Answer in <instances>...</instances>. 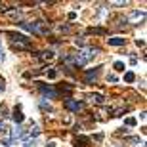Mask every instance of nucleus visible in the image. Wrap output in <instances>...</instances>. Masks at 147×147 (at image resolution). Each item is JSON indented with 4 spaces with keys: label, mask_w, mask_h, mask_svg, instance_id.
Masks as SVG:
<instances>
[{
    "label": "nucleus",
    "mask_w": 147,
    "mask_h": 147,
    "mask_svg": "<svg viewBox=\"0 0 147 147\" xmlns=\"http://www.w3.org/2000/svg\"><path fill=\"white\" fill-rule=\"evenodd\" d=\"M19 27H23L25 31H31L33 34H38V36H46L50 33L48 23H44V21H33V23L19 21Z\"/></svg>",
    "instance_id": "nucleus-1"
},
{
    "label": "nucleus",
    "mask_w": 147,
    "mask_h": 147,
    "mask_svg": "<svg viewBox=\"0 0 147 147\" xmlns=\"http://www.w3.org/2000/svg\"><path fill=\"white\" fill-rule=\"evenodd\" d=\"M99 54V48H94V46H90V48H86V50H82L80 54H76L75 55V67H84L88 63V61L92 59L94 55H98Z\"/></svg>",
    "instance_id": "nucleus-2"
},
{
    "label": "nucleus",
    "mask_w": 147,
    "mask_h": 147,
    "mask_svg": "<svg viewBox=\"0 0 147 147\" xmlns=\"http://www.w3.org/2000/svg\"><path fill=\"white\" fill-rule=\"evenodd\" d=\"M38 90H40V94H42L44 98H50V99H54V98H57V96H59V94H57V90H55L52 84L38 82Z\"/></svg>",
    "instance_id": "nucleus-3"
},
{
    "label": "nucleus",
    "mask_w": 147,
    "mask_h": 147,
    "mask_svg": "<svg viewBox=\"0 0 147 147\" xmlns=\"http://www.w3.org/2000/svg\"><path fill=\"white\" fill-rule=\"evenodd\" d=\"M63 107H65L67 111H73V113H78V111L84 107V103L82 101H76V99H71V98H67L65 101H63Z\"/></svg>",
    "instance_id": "nucleus-4"
},
{
    "label": "nucleus",
    "mask_w": 147,
    "mask_h": 147,
    "mask_svg": "<svg viewBox=\"0 0 147 147\" xmlns=\"http://www.w3.org/2000/svg\"><path fill=\"white\" fill-rule=\"evenodd\" d=\"M99 71H101V67H94V69L86 71V75H84V80H86L88 84H92V82H96V78H98Z\"/></svg>",
    "instance_id": "nucleus-5"
},
{
    "label": "nucleus",
    "mask_w": 147,
    "mask_h": 147,
    "mask_svg": "<svg viewBox=\"0 0 147 147\" xmlns=\"http://www.w3.org/2000/svg\"><path fill=\"white\" fill-rule=\"evenodd\" d=\"M52 57H54V52H52V50H42V52H38V54H36L38 61H50Z\"/></svg>",
    "instance_id": "nucleus-6"
},
{
    "label": "nucleus",
    "mask_w": 147,
    "mask_h": 147,
    "mask_svg": "<svg viewBox=\"0 0 147 147\" xmlns=\"http://www.w3.org/2000/svg\"><path fill=\"white\" fill-rule=\"evenodd\" d=\"M11 117H13V120L17 122V126H19V124L23 122V120H25V115H23V111H21V107H19V105H17L16 109H13V113H11Z\"/></svg>",
    "instance_id": "nucleus-7"
},
{
    "label": "nucleus",
    "mask_w": 147,
    "mask_h": 147,
    "mask_svg": "<svg viewBox=\"0 0 147 147\" xmlns=\"http://www.w3.org/2000/svg\"><path fill=\"white\" fill-rule=\"evenodd\" d=\"M107 44H109V46H124L126 38H122V36H109L107 38Z\"/></svg>",
    "instance_id": "nucleus-8"
},
{
    "label": "nucleus",
    "mask_w": 147,
    "mask_h": 147,
    "mask_svg": "<svg viewBox=\"0 0 147 147\" xmlns=\"http://www.w3.org/2000/svg\"><path fill=\"white\" fill-rule=\"evenodd\" d=\"M88 99H90L92 103H96V105H103L105 103V98L101 96V94H88Z\"/></svg>",
    "instance_id": "nucleus-9"
},
{
    "label": "nucleus",
    "mask_w": 147,
    "mask_h": 147,
    "mask_svg": "<svg viewBox=\"0 0 147 147\" xmlns=\"http://www.w3.org/2000/svg\"><path fill=\"white\" fill-rule=\"evenodd\" d=\"M75 145L76 147H88L90 145V138L88 136H76L75 138Z\"/></svg>",
    "instance_id": "nucleus-10"
},
{
    "label": "nucleus",
    "mask_w": 147,
    "mask_h": 147,
    "mask_svg": "<svg viewBox=\"0 0 147 147\" xmlns=\"http://www.w3.org/2000/svg\"><path fill=\"white\" fill-rule=\"evenodd\" d=\"M124 143H128V145H132V147H143V142L140 140V138H136V136L126 138V140H124Z\"/></svg>",
    "instance_id": "nucleus-11"
},
{
    "label": "nucleus",
    "mask_w": 147,
    "mask_h": 147,
    "mask_svg": "<svg viewBox=\"0 0 147 147\" xmlns=\"http://www.w3.org/2000/svg\"><path fill=\"white\" fill-rule=\"evenodd\" d=\"M88 33H90V34H107V31H105L103 27H90V29H88Z\"/></svg>",
    "instance_id": "nucleus-12"
},
{
    "label": "nucleus",
    "mask_w": 147,
    "mask_h": 147,
    "mask_svg": "<svg viewBox=\"0 0 147 147\" xmlns=\"http://www.w3.org/2000/svg\"><path fill=\"white\" fill-rule=\"evenodd\" d=\"M4 13L8 17H13V19H19V17H21V11H19V10H6Z\"/></svg>",
    "instance_id": "nucleus-13"
},
{
    "label": "nucleus",
    "mask_w": 147,
    "mask_h": 147,
    "mask_svg": "<svg viewBox=\"0 0 147 147\" xmlns=\"http://www.w3.org/2000/svg\"><path fill=\"white\" fill-rule=\"evenodd\" d=\"M38 134H40V128H38V126L34 124V126H31V130L27 132V138H36Z\"/></svg>",
    "instance_id": "nucleus-14"
},
{
    "label": "nucleus",
    "mask_w": 147,
    "mask_h": 147,
    "mask_svg": "<svg viewBox=\"0 0 147 147\" xmlns=\"http://www.w3.org/2000/svg\"><path fill=\"white\" fill-rule=\"evenodd\" d=\"M136 80V75L132 71H128V73H124V82H128V84H132V82Z\"/></svg>",
    "instance_id": "nucleus-15"
},
{
    "label": "nucleus",
    "mask_w": 147,
    "mask_h": 147,
    "mask_svg": "<svg viewBox=\"0 0 147 147\" xmlns=\"http://www.w3.org/2000/svg\"><path fill=\"white\" fill-rule=\"evenodd\" d=\"M73 90H75V86H61L59 92H61V94H65V96H71ZM59 92H57V94H59Z\"/></svg>",
    "instance_id": "nucleus-16"
},
{
    "label": "nucleus",
    "mask_w": 147,
    "mask_h": 147,
    "mask_svg": "<svg viewBox=\"0 0 147 147\" xmlns=\"http://www.w3.org/2000/svg\"><path fill=\"white\" fill-rule=\"evenodd\" d=\"M8 132H10V128L4 124V120H0V136H6Z\"/></svg>",
    "instance_id": "nucleus-17"
},
{
    "label": "nucleus",
    "mask_w": 147,
    "mask_h": 147,
    "mask_svg": "<svg viewBox=\"0 0 147 147\" xmlns=\"http://www.w3.org/2000/svg\"><path fill=\"white\" fill-rule=\"evenodd\" d=\"M115 71H124L126 67H124V63H122V61H115Z\"/></svg>",
    "instance_id": "nucleus-18"
},
{
    "label": "nucleus",
    "mask_w": 147,
    "mask_h": 147,
    "mask_svg": "<svg viewBox=\"0 0 147 147\" xmlns=\"http://www.w3.org/2000/svg\"><path fill=\"white\" fill-rule=\"evenodd\" d=\"M46 75H48V78H55V76H57V71H55V69H46Z\"/></svg>",
    "instance_id": "nucleus-19"
},
{
    "label": "nucleus",
    "mask_w": 147,
    "mask_h": 147,
    "mask_svg": "<svg viewBox=\"0 0 147 147\" xmlns=\"http://www.w3.org/2000/svg\"><path fill=\"white\" fill-rule=\"evenodd\" d=\"M143 16H145V11H132L130 19H140V17H143Z\"/></svg>",
    "instance_id": "nucleus-20"
},
{
    "label": "nucleus",
    "mask_w": 147,
    "mask_h": 147,
    "mask_svg": "<svg viewBox=\"0 0 147 147\" xmlns=\"http://www.w3.org/2000/svg\"><path fill=\"white\" fill-rule=\"evenodd\" d=\"M40 109L42 111H52V107H50V103H46V101L42 99V101H40Z\"/></svg>",
    "instance_id": "nucleus-21"
},
{
    "label": "nucleus",
    "mask_w": 147,
    "mask_h": 147,
    "mask_svg": "<svg viewBox=\"0 0 147 147\" xmlns=\"http://www.w3.org/2000/svg\"><path fill=\"white\" fill-rule=\"evenodd\" d=\"M61 33H71V25H59Z\"/></svg>",
    "instance_id": "nucleus-22"
},
{
    "label": "nucleus",
    "mask_w": 147,
    "mask_h": 147,
    "mask_svg": "<svg viewBox=\"0 0 147 147\" xmlns=\"http://www.w3.org/2000/svg\"><path fill=\"white\" fill-rule=\"evenodd\" d=\"M75 44H76V46H84V44H86V38H75Z\"/></svg>",
    "instance_id": "nucleus-23"
},
{
    "label": "nucleus",
    "mask_w": 147,
    "mask_h": 147,
    "mask_svg": "<svg viewBox=\"0 0 147 147\" xmlns=\"http://www.w3.org/2000/svg\"><path fill=\"white\" fill-rule=\"evenodd\" d=\"M126 126H136V119L134 117H128L126 119Z\"/></svg>",
    "instance_id": "nucleus-24"
},
{
    "label": "nucleus",
    "mask_w": 147,
    "mask_h": 147,
    "mask_svg": "<svg viewBox=\"0 0 147 147\" xmlns=\"http://www.w3.org/2000/svg\"><path fill=\"white\" fill-rule=\"evenodd\" d=\"M4 48H2V42H0V63H2V61H4Z\"/></svg>",
    "instance_id": "nucleus-25"
},
{
    "label": "nucleus",
    "mask_w": 147,
    "mask_h": 147,
    "mask_svg": "<svg viewBox=\"0 0 147 147\" xmlns=\"http://www.w3.org/2000/svg\"><path fill=\"white\" fill-rule=\"evenodd\" d=\"M4 90H6V80L0 78V92H4Z\"/></svg>",
    "instance_id": "nucleus-26"
},
{
    "label": "nucleus",
    "mask_w": 147,
    "mask_h": 147,
    "mask_svg": "<svg viewBox=\"0 0 147 147\" xmlns=\"http://www.w3.org/2000/svg\"><path fill=\"white\" fill-rule=\"evenodd\" d=\"M0 113L4 115V117H8V107H6V105H2V107H0Z\"/></svg>",
    "instance_id": "nucleus-27"
},
{
    "label": "nucleus",
    "mask_w": 147,
    "mask_h": 147,
    "mask_svg": "<svg viewBox=\"0 0 147 147\" xmlns=\"http://www.w3.org/2000/svg\"><path fill=\"white\" fill-rule=\"evenodd\" d=\"M128 2H124V0H120V2H113V6H126Z\"/></svg>",
    "instance_id": "nucleus-28"
},
{
    "label": "nucleus",
    "mask_w": 147,
    "mask_h": 147,
    "mask_svg": "<svg viewBox=\"0 0 147 147\" xmlns=\"http://www.w3.org/2000/svg\"><path fill=\"white\" fill-rule=\"evenodd\" d=\"M107 80H109V82H117V76H115V75H109V76H107Z\"/></svg>",
    "instance_id": "nucleus-29"
},
{
    "label": "nucleus",
    "mask_w": 147,
    "mask_h": 147,
    "mask_svg": "<svg viewBox=\"0 0 147 147\" xmlns=\"http://www.w3.org/2000/svg\"><path fill=\"white\" fill-rule=\"evenodd\" d=\"M94 140H96V142H101V140H103V134H98V136H94Z\"/></svg>",
    "instance_id": "nucleus-30"
},
{
    "label": "nucleus",
    "mask_w": 147,
    "mask_h": 147,
    "mask_svg": "<svg viewBox=\"0 0 147 147\" xmlns=\"http://www.w3.org/2000/svg\"><path fill=\"white\" fill-rule=\"evenodd\" d=\"M130 63H132V65H136V63H138V57H136V55H132V57H130Z\"/></svg>",
    "instance_id": "nucleus-31"
},
{
    "label": "nucleus",
    "mask_w": 147,
    "mask_h": 147,
    "mask_svg": "<svg viewBox=\"0 0 147 147\" xmlns=\"http://www.w3.org/2000/svg\"><path fill=\"white\" fill-rule=\"evenodd\" d=\"M23 147H34V142H27V143H25Z\"/></svg>",
    "instance_id": "nucleus-32"
},
{
    "label": "nucleus",
    "mask_w": 147,
    "mask_h": 147,
    "mask_svg": "<svg viewBox=\"0 0 147 147\" xmlns=\"http://www.w3.org/2000/svg\"><path fill=\"white\" fill-rule=\"evenodd\" d=\"M46 147H55V145H54V143H48V145H46Z\"/></svg>",
    "instance_id": "nucleus-33"
}]
</instances>
